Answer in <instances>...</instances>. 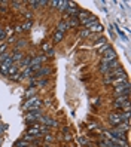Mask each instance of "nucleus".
<instances>
[{
  "label": "nucleus",
  "mask_w": 131,
  "mask_h": 147,
  "mask_svg": "<svg viewBox=\"0 0 131 147\" xmlns=\"http://www.w3.org/2000/svg\"><path fill=\"white\" fill-rule=\"evenodd\" d=\"M66 28H67V22H66V21H61V22L58 24V30H57V31L64 33V31H66Z\"/></svg>",
  "instance_id": "nucleus-13"
},
{
  "label": "nucleus",
  "mask_w": 131,
  "mask_h": 147,
  "mask_svg": "<svg viewBox=\"0 0 131 147\" xmlns=\"http://www.w3.org/2000/svg\"><path fill=\"white\" fill-rule=\"evenodd\" d=\"M81 36H82V37L90 36V31H88V30H83V31H81Z\"/></svg>",
  "instance_id": "nucleus-22"
},
{
  "label": "nucleus",
  "mask_w": 131,
  "mask_h": 147,
  "mask_svg": "<svg viewBox=\"0 0 131 147\" xmlns=\"http://www.w3.org/2000/svg\"><path fill=\"white\" fill-rule=\"evenodd\" d=\"M33 92H34V89L31 88V89H30V91L27 92V98H31V95H33Z\"/></svg>",
  "instance_id": "nucleus-24"
},
{
  "label": "nucleus",
  "mask_w": 131,
  "mask_h": 147,
  "mask_svg": "<svg viewBox=\"0 0 131 147\" xmlns=\"http://www.w3.org/2000/svg\"><path fill=\"white\" fill-rule=\"evenodd\" d=\"M20 5H21L20 2H15V3H14V7H15V9H20Z\"/></svg>",
  "instance_id": "nucleus-27"
},
{
  "label": "nucleus",
  "mask_w": 131,
  "mask_h": 147,
  "mask_svg": "<svg viewBox=\"0 0 131 147\" xmlns=\"http://www.w3.org/2000/svg\"><path fill=\"white\" fill-rule=\"evenodd\" d=\"M48 73H49V68H43V70H40L37 73V76H43V74H48Z\"/></svg>",
  "instance_id": "nucleus-19"
},
{
  "label": "nucleus",
  "mask_w": 131,
  "mask_h": 147,
  "mask_svg": "<svg viewBox=\"0 0 131 147\" xmlns=\"http://www.w3.org/2000/svg\"><path fill=\"white\" fill-rule=\"evenodd\" d=\"M16 70H18V67H16V65H11L9 70H7V76H14L16 73Z\"/></svg>",
  "instance_id": "nucleus-15"
},
{
  "label": "nucleus",
  "mask_w": 131,
  "mask_h": 147,
  "mask_svg": "<svg viewBox=\"0 0 131 147\" xmlns=\"http://www.w3.org/2000/svg\"><path fill=\"white\" fill-rule=\"evenodd\" d=\"M79 141H81V144H86V140H85V138H82V137L79 138Z\"/></svg>",
  "instance_id": "nucleus-29"
},
{
  "label": "nucleus",
  "mask_w": 131,
  "mask_h": 147,
  "mask_svg": "<svg viewBox=\"0 0 131 147\" xmlns=\"http://www.w3.org/2000/svg\"><path fill=\"white\" fill-rule=\"evenodd\" d=\"M15 31H16V33H21V31H22V27H21V25H16Z\"/></svg>",
  "instance_id": "nucleus-26"
},
{
  "label": "nucleus",
  "mask_w": 131,
  "mask_h": 147,
  "mask_svg": "<svg viewBox=\"0 0 131 147\" xmlns=\"http://www.w3.org/2000/svg\"><path fill=\"white\" fill-rule=\"evenodd\" d=\"M130 119V111H125V113H110L109 115V122L112 125H119L122 122H128Z\"/></svg>",
  "instance_id": "nucleus-1"
},
{
  "label": "nucleus",
  "mask_w": 131,
  "mask_h": 147,
  "mask_svg": "<svg viewBox=\"0 0 131 147\" xmlns=\"http://www.w3.org/2000/svg\"><path fill=\"white\" fill-rule=\"evenodd\" d=\"M113 129H115V131L118 132V134H124V132H127L128 131V129H130V122H122V123H119V125H116L115 128H113Z\"/></svg>",
  "instance_id": "nucleus-8"
},
{
  "label": "nucleus",
  "mask_w": 131,
  "mask_h": 147,
  "mask_svg": "<svg viewBox=\"0 0 131 147\" xmlns=\"http://www.w3.org/2000/svg\"><path fill=\"white\" fill-rule=\"evenodd\" d=\"M104 42H106V40H104V39H100L97 43H95V46H100V45H104Z\"/></svg>",
  "instance_id": "nucleus-23"
},
{
  "label": "nucleus",
  "mask_w": 131,
  "mask_h": 147,
  "mask_svg": "<svg viewBox=\"0 0 131 147\" xmlns=\"http://www.w3.org/2000/svg\"><path fill=\"white\" fill-rule=\"evenodd\" d=\"M31 68L30 67H27V68H25V70L22 71V74H21V77H20V79H24V77H29V76H31Z\"/></svg>",
  "instance_id": "nucleus-14"
},
{
  "label": "nucleus",
  "mask_w": 131,
  "mask_h": 147,
  "mask_svg": "<svg viewBox=\"0 0 131 147\" xmlns=\"http://www.w3.org/2000/svg\"><path fill=\"white\" fill-rule=\"evenodd\" d=\"M5 49H6V45H2V46H0V54H3Z\"/></svg>",
  "instance_id": "nucleus-28"
},
{
  "label": "nucleus",
  "mask_w": 131,
  "mask_h": 147,
  "mask_svg": "<svg viewBox=\"0 0 131 147\" xmlns=\"http://www.w3.org/2000/svg\"><path fill=\"white\" fill-rule=\"evenodd\" d=\"M63 34L64 33H61V31H57V34H55V37H54V43H58L61 39H63Z\"/></svg>",
  "instance_id": "nucleus-16"
},
{
  "label": "nucleus",
  "mask_w": 131,
  "mask_h": 147,
  "mask_svg": "<svg viewBox=\"0 0 131 147\" xmlns=\"http://www.w3.org/2000/svg\"><path fill=\"white\" fill-rule=\"evenodd\" d=\"M11 65H14V59H12V57L9 55V57L5 59V61L0 63V71H2V74L7 76V70H9Z\"/></svg>",
  "instance_id": "nucleus-4"
},
{
  "label": "nucleus",
  "mask_w": 131,
  "mask_h": 147,
  "mask_svg": "<svg viewBox=\"0 0 131 147\" xmlns=\"http://www.w3.org/2000/svg\"><path fill=\"white\" fill-rule=\"evenodd\" d=\"M67 22V27H77L79 25V21H77L76 16H70V20L66 21Z\"/></svg>",
  "instance_id": "nucleus-11"
},
{
  "label": "nucleus",
  "mask_w": 131,
  "mask_h": 147,
  "mask_svg": "<svg viewBox=\"0 0 131 147\" xmlns=\"http://www.w3.org/2000/svg\"><path fill=\"white\" fill-rule=\"evenodd\" d=\"M92 104H94V106H98V104H100V100H98V98L92 100Z\"/></svg>",
  "instance_id": "nucleus-25"
},
{
  "label": "nucleus",
  "mask_w": 131,
  "mask_h": 147,
  "mask_svg": "<svg viewBox=\"0 0 131 147\" xmlns=\"http://www.w3.org/2000/svg\"><path fill=\"white\" fill-rule=\"evenodd\" d=\"M69 3H70V2H67V0H61V2H57V7H58L60 11H66Z\"/></svg>",
  "instance_id": "nucleus-12"
},
{
  "label": "nucleus",
  "mask_w": 131,
  "mask_h": 147,
  "mask_svg": "<svg viewBox=\"0 0 131 147\" xmlns=\"http://www.w3.org/2000/svg\"><path fill=\"white\" fill-rule=\"evenodd\" d=\"M85 28L88 30L90 33H91V31H95V33H101V31H103V27H101L97 21L90 22V24H85Z\"/></svg>",
  "instance_id": "nucleus-7"
},
{
  "label": "nucleus",
  "mask_w": 131,
  "mask_h": 147,
  "mask_svg": "<svg viewBox=\"0 0 131 147\" xmlns=\"http://www.w3.org/2000/svg\"><path fill=\"white\" fill-rule=\"evenodd\" d=\"M115 94L116 97H128L130 94V83H124V85H119V86H115Z\"/></svg>",
  "instance_id": "nucleus-3"
},
{
  "label": "nucleus",
  "mask_w": 131,
  "mask_h": 147,
  "mask_svg": "<svg viewBox=\"0 0 131 147\" xmlns=\"http://www.w3.org/2000/svg\"><path fill=\"white\" fill-rule=\"evenodd\" d=\"M103 59L104 61H113V59H116V52L113 49H107L106 52H104V55H103Z\"/></svg>",
  "instance_id": "nucleus-9"
},
{
  "label": "nucleus",
  "mask_w": 131,
  "mask_h": 147,
  "mask_svg": "<svg viewBox=\"0 0 131 147\" xmlns=\"http://www.w3.org/2000/svg\"><path fill=\"white\" fill-rule=\"evenodd\" d=\"M45 141H46V143H52V141H54V137H52V135H46Z\"/></svg>",
  "instance_id": "nucleus-21"
},
{
  "label": "nucleus",
  "mask_w": 131,
  "mask_h": 147,
  "mask_svg": "<svg viewBox=\"0 0 131 147\" xmlns=\"http://www.w3.org/2000/svg\"><path fill=\"white\" fill-rule=\"evenodd\" d=\"M5 36H6V31H5L3 28H0V40H3Z\"/></svg>",
  "instance_id": "nucleus-20"
},
{
  "label": "nucleus",
  "mask_w": 131,
  "mask_h": 147,
  "mask_svg": "<svg viewBox=\"0 0 131 147\" xmlns=\"http://www.w3.org/2000/svg\"><path fill=\"white\" fill-rule=\"evenodd\" d=\"M43 59H45V57H36V58L30 59V64H29V67L31 68V71H34V70H39V68H40V64L43 63Z\"/></svg>",
  "instance_id": "nucleus-5"
},
{
  "label": "nucleus",
  "mask_w": 131,
  "mask_h": 147,
  "mask_svg": "<svg viewBox=\"0 0 131 147\" xmlns=\"http://www.w3.org/2000/svg\"><path fill=\"white\" fill-rule=\"evenodd\" d=\"M46 147H51V146H46Z\"/></svg>",
  "instance_id": "nucleus-30"
},
{
  "label": "nucleus",
  "mask_w": 131,
  "mask_h": 147,
  "mask_svg": "<svg viewBox=\"0 0 131 147\" xmlns=\"http://www.w3.org/2000/svg\"><path fill=\"white\" fill-rule=\"evenodd\" d=\"M21 58H22V55H21L20 52H16V54H15V57H12V59H14V63H15V61H18V59H21Z\"/></svg>",
  "instance_id": "nucleus-18"
},
{
  "label": "nucleus",
  "mask_w": 131,
  "mask_h": 147,
  "mask_svg": "<svg viewBox=\"0 0 131 147\" xmlns=\"http://www.w3.org/2000/svg\"><path fill=\"white\" fill-rule=\"evenodd\" d=\"M21 27H22V31H24V30H30V28H31V21H27L25 24H22Z\"/></svg>",
  "instance_id": "nucleus-17"
},
{
  "label": "nucleus",
  "mask_w": 131,
  "mask_h": 147,
  "mask_svg": "<svg viewBox=\"0 0 131 147\" xmlns=\"http://www.w3.org/2000/svg\"><path fill=\"white\" fill-rule=\"evenodd\" d=\"M40 104H42V101L37 97H31V98H29L27 101H25L24 109L25 110H37V107H40Z\"/></svg>",
  "instance_id": "nucleus-2"
},
{
  "label": "nucleus",
  "mask_w": 131,
  "mask_h": 147,
  "mask_svg": "<svg viewBox=\"0 0 131 147\" xmlns=\"http://www.w3.org/2000/svg\"><path fill=\"white\" fill-rule=\"evenodd\" d=\"M66 13L67 15H76V13H79V11H77V6L75 5V3H69V6H67V9H66Z\"/></svg>",
  "instance_id": "nucleus-10"
},
{
  "label": "nucleus",
  "mask_w": 131,
  "mask_h": 147,
  "mask_svg": "<svg viewBox=\"0 0 131 147\" xmlns=\"http://www.w3.org/2000/svg\"><path fill=\"white\" fill-rule=\"evenodd\" d=\"M40 111L39 110H31L30 113H27L25 115V120H27V122H37V120L40 119Z\"/></svg>",
  "instance_id": "nucleus-6"
}]
</instances>
